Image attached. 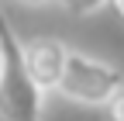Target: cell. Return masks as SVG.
Returning <instances> with one entry per match:
<instances>
[{
  "instance_id": "cell-1",
  "label": "cell",
  "mask_w": 124,
  "mask_h": 121,
  "mask_svg": "<svg viewBox=\"0 0 124 121\" xmlns=\"http://www.w3.org/2000/svg\"><path fill=\"white\" fill-rule=\"evenodd\" d=\"M4 35V76H0V121H45V94L24 66L21 42L10 31L7 14L0 10Z\"/></svg>"
},
{
  "instance_id": "cell-2",
  "label": "cell",
  "mask_w": 124,
  "mask_h": 121,
  "mask_svg": "<svg viewBox=\"0 0 124 121\" xmlns=\"http://www.w3.org/2000/svg\"><path fill=\"white\" fill-rule=\"evenodd\" d=\"M121 86H124L121 66L107 62L100 55L69 49V62H66V73H62V83L55 94L69 104H79V107H103Z\"/></svg>"
},
{
  "instance_id": "cell-3",
  "label": "cell",
  "mask_w": 124,
  "mask_h": 121,
  "mask_svg": "<svg viewBox=\"0 0 124 121\" xmlns=\"http://www.w3.org/2000/svg\"><path fill=\"white\" fill-rule=\"evenodd\" d=\"M21 55H24L28 73L35 76V83H38L41 90H48V94H52V90H59L62 73H66V62H69L66 42L48 38V35L24 38V42H21Z\"/></svg>"
},
{
  "instance_id": "cell-4",
  "label": "cell",
  "mask_w": 124,
  "mask_h": 121,
  "mask_svg": "<svg viewBox=\"0 0 124 121\" xmlns=\"http://www.w3.org/2000/svg\"><path fill=\"white\" fill-rule=\"evenodd\" d=\"M55 4L69 14V17H90V14H97L103 10L110 0H55Z\"/></svg>"
},
{
  "instance_id": "cell-5",
  "label": "cell",
  "mask_w": 124,
  "mask_h": 121,
  "mask_svg": "<svg viewBox=\"0 0 124 121\" xmlns=\"http://www.w3.org/2000/svg\"><path fill=\"white\" fill-rule=\"evenodd\" d=\"M100 111H103V121H124V86H121L117 94L103 104Z\"/></svg>"
},
{
  "instance_id": "cell-6",
  "label": "cell",
  "mask_w": 124,
  "mask_h": 121,
  "mask_svg": "<svg viewBox=\"0 0 124 121\" xmlns=\"http://www.w3.org/2000/svg\"><path fill=\"white\" fill-rule=\"evenodd\" d=\"M110 4H114V10H117V17L124 21V0H110Z\"/></svg>"
},
{
  "instance_id": "cell-7",
  "label": "cell",
  "mask_w": 124,
  "mask_h": 121,
  "mask_svg": "<svg viewBox=\"0 0 124 121\" xmlns=\"http://www.w3.org/2000/svg\"><path fill=\"white\" fill-rule=\"evenodd\" d=\"M0 76H4V35H0Z\"/></svg>"
},
{
  "instance_id": "cell-8",
  "label": "cell",
  "mask_w": 124,
  "mask_h": 121,
  "mask_svg": "<svg viewBox=\"0 0 124 121\" xmlns=\"http://www.w3.org/2000/svg\"><path fill=\"white\" fill-rule=\"evenodd\" d=\"M21 4H28V7H41V4H48V0H21Z\"/></svg>"
}]
</instances>
